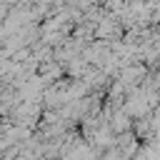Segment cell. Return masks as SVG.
Listing matches in <instances>:
<instances>
[{
    "label": "cell",
    "mask_w": 160,
    "mask_h": 160,
    "mask_svg": "<svg viewBox=\"0 0 160 160\" xmlns=\"http://www.w3.org/2000/svg\"><path fill=\"white\" fill-rule=\"evenodd\" d=\"M100 160H122V155H120V150H115V148H112V150H108Z\"/></svg>",
    "instance_id": "6da1fadb"
}]
</instances>
